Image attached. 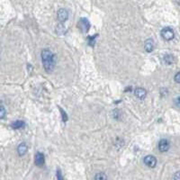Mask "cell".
Instances as JSON below:
<instances>
[{
	"mask_svg": "<svg viewBox=\"0 0 180 180\" xmlns=\"http://www.w3.org/2000/svg\"><path fill=\"white\" fill-rule=\"evenodd\" d=\"M41 61H42L44 70L47 71L48 73L52 72L56 65V57L54 53L49 49H44L41 51Z\"/></svg>",
	"mask_w": 180,
	"mask_h": 180,
	"instance_id": "cell-1",
	"label": "cell"
},
{
	"mask_svg": "<svg viewBox=\"0 0 180 180\" xmlns=\"http://www.w3.org/2000/svg\"><path fill=\"white\" fill-rule=\"evenodd\" d=\"M161 37L163 38L166 41H171V40L174 39L175 37V32L173 31L172 28L170 27H165L161 30Z\"/></svg>",
	"mask_w": 180,
	"mask_h": 180,
	"instance_id": "cell-2",
	"label": "cell"
},
{
	"mask_svg": "<svg viewBox=\"0 0 180 180\" xmlns=\"http://www.w3.org/2000/svg\"><path fill=\"white\" fill-rule=\"evenodd\" d=\"M78 26L82 32H87L88 30L90 29V23H89V21L86 18L83 17V18L79 19Z\"/></svg>",
	"mask_w": 180,
	"mask_h": 180,
	"instance_id": "cell-3",
	"label": "cell"
},
{
	"mask_svg": "<svg viewBox=\"0 0 180 180\" xmlns=\"http://www.w3.org/2000/svg\"><path fill=\"white\" fill-rule=\"evenodd\" d=\"M57 18H58L59 22L65 23L69 19V12L64 8H61L57 13Z\"/></svg>",
	"mask_w": 180,
	"mask_h": 180,
	"instance_id": "cell-4",
	"label": "cell"
},
{
	"mask_svg": "<svg viewBox=\"0 0 180 180\" xmlns=\"http://www.w3.org/2000/svg\"><path fill=\"white\" fill-rule=\"evenodd\" d=\"M143 162H144V164L146 165L148 168H155V167H156V165H157L156 157L152 156V155H148V156H146L145 158H144Z\"/></svg>",
	"mask_w": 180,
	"mask_h": 180,
	"instance_id": "cell-5",
	"label": "cell"
},
{
	"mask_svg": "<svg viewBox=\"0 0 180 180\" xmlns=\"http://www.w3.org/2000/svg\"><path fill=\"white\" fill-rule=\"evenodd\" d=\"M158 149L160 152H167L169 148H170V144H169V141L168 140H165V139H162L160 140V141L158 142Z\"/></svg>",
	"mask_w": 180,
	"mask_h": 180,
	"instance_id": "cell-6",
	"label": "cell"
},
{
	"mask_svg": "<svg viewBox=\"0 0 180 180\" xmlns=\"http://www.w3.org/2000/svg\"><path fill=\"white\" fill-rule=\"evenodd\" d=\"M34 163L38 167H42L45 163V157L41 152H37L34 157Z\"/></svg>",
	"mask_w": 180,
	"mask_h": 180,
	"instance_id": "cell-7",
	"label": "cell"
},
{
	"mask_svg": "<svg viewBox=\"0 0 180 180\" xmlns=\"http://www.w3.org/2000/svg\"><path fill=\"white\" fill-rule=\"evenodd\" d=\"M155 48V43H154V41L152 39H148L145 41L144 42V50L147 51V52H151L153 51Z\"/></svg>",
	"mask_w": 180,
	"mask_h": 180,
	"instance_id": "cell-8",
	"label": "cell"
},
{
	"mask_svg": "<svg viewBox=\"0 0 180 180\" xmlns=\"http://www.w3.org/2000/svg\"><path fill=\"white\" fill-rule=\"evenodd\" d=\"M27 150H28V146H27V144H26L25 142H22V143L18 146V148H17L18 155L21 157L25 155L26 152H27Z\"/></svg>",
	"mask_w": 180,
	"mask_h": 180,
	"instance_id": "cell-9",
	"label": "cell"
},
{
	"mask_svg": "<svg viewBox=\"0 0 180 180\" xmlns=\"http://www.w3.org/2000/svg\"><path fill=\"white\" fill-rule=\"evenodd\" d=\"M135 95L139 98V99H144L145 97H146V95H147V91L145 90V89H143V88H141V87H139V88H137L136 90H135Z\"/></svg>",
	"mask_w": 180,
	"mask_h": 180,
	"instance_id": "cell-10",
	"label": "cell"
},
{
	"mask_svg": "<svg viewBox=\"0 0 180 180\" xmlns=\"http://www.w3.org/2000/svg\"><path fill=\"white\" fill-rule=\"evenodd\" d=\"M24 126V121H16L14 123H12L11 127L14 129V130H18V129H21Z\"/></svg>",
	"mask_w": 180,
	"mask_h": 180,
	"instance_id": "cell-11",
	"label": "cell"
},
{
	"mask_svg": "<svg viewBox=\"0 0 180 180\" xmlns=\"http://www.w3.org/2000/svg\"><path fill=\"white\" fill-rule=\"evenodd\" d=\"M164 61L165 63L168 64V65H171V64H173V63L175 62V58H174V56L171 54L165 55Z\"/></svg>",
	"mask_w": 180,
	"mask_h": 180,
	"instance_id": "cell-12",
	"label": "cell"
},
{
	"mask_svg": "<svg viewBox=\"0 0 180 180\" xmlns=\"http://www.w3.org/2000/svg\"><path fill=\"white\" fill-rule=\"evenodd\" d=\"M95 179H107V177L104 174V173H98V174H96L95 176Z\"/></svg>",
	"mask_w": 180,
	"mask_h": 180,
	"instance_id": "cell-13",
	"label": "cell"
},
{
	"mask_svg": "<svg viewBox=\"0 0 180 180\" xmlns=\"http://www.w3.org/2000/svg\"><path fill=\"white\" fill-rule=\"evenodd\" d=\"M60 108V111H61V113L62 114V121L64 123H66L67 121H68V116H67V114L66 113H64V111H63L61 107H59Z\"/></svg>",
	"mask_w": 180,
	"mask_h": 180,
	"instance_id": "cell-14",
	"label": "cell"
},
{
	"mask_svg": "<svg viewBox=\"0 0 180 180\" xmlns=\"http://www.w3.org/2000/svg\"><path fill=\"white\" fill-rule=\"evenodd\" d=\"M0 109H1V114H0L1 116H0V117H1V119H4L5 115H6V109H5V107H4L3 105H1V108H0Z\"/></svg>",
	"mask_w": 180,
	"mask_h": 180,
	"instance_id": "cell-15",
	"label": "cell"
},
{
	"mask_svg": "<svg viewBox=\"0 0 180 180\" xmlns=\"http://www.w3.org/2000/svg\"><path fill=\"white\" fill-rule=\"evenodd\" d=\"M174 79H175V81H176L177 83L180 84V71L179 72H178V73L175 75V78H174Z\"/></svg>",
	"mask_w": 180,
	"mask_h": 180,
	"instance_id": "cell-16",
	"label": "cell"
},
{
	"mask_svg": "<svg viewBox=\"0 0 180 180\" xmlns=\"http://www.w3.org/2000/svg\"><path fill=\"white\" fill-rule=\"evenodd\" d=\"M96 36H97V35H95V37H92V36L88 37V41H89V44H90V45H94L95 38H96Z\"/></svg>",
	"mask_w": 180,
	"mask_h": 180,
	"instance_id": "cell-17",
	"label": "cell"
},
{
	"mask_svg": "<svg viewBox=\"0 0 180 180\" xmlns=\"http://www.w3.org/2000/svg\"><path fill=\"white\" fill-rule=\"evenodd\" d=\"M175 105H176V106H177V107L180 108V96L177 97V98L175 99Z\"/></svg>",
	"mask_w": 180,
	"mask_h": 180,
	"instance_id": "cell-18",
	"label": "cell"
},
{
	"mask_svg": "<svg viewBox=\"0 0 180 180\" xmlns=\"http://www.w3.org/2000/svg\"><path fill=\"white\" fill-rule=\"evenodd\" d=\"M57 178H58V179H63V177L61 176V172L60 169L57 170Z\"/></svg>",
	"mask_w": 180,
	"mask_h": 180,
	"instance_id": "cell-19",
	"label": "cell"
},
{
	"mask_svg": "<svg viewBox=\"0 0 180 180\" xmlns=\"http://www.w3.org/2000/svg\"><path fill=\"white\" fill-rule=\"evenodd\" d=\"M174 178L175 179H180V172L176 173V175L174 176Z\"/></svg>",
	"mask_w": 180,
	"mask_h": 180,
	"instance_id": "cell-20",
	"label": "cell"
}]
</instances>
